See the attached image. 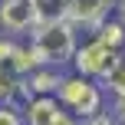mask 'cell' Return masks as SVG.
<instances>
[{
	"label": "cell",
	"mask_w": 125,
	"mask_h": 125,
	"mask_svg": "<svg viewBox=\"0 0 125 125\" xmlns=\"http://www.w3.org/2000/svg\"><path fill=\"white\" fill-rule=\"evenodd\" d=\"M30 46L36 53L40 66H69L76 53V26L69 23L66 17H56V20H43L36 30L30 33Z\"/></svg>",
	"instance_id": "6da1fadb"
},
{
	"label": "cell",
	"mask_w": 125,
	"mask_h": 125,
	"mask_svg": "<svg viewBox=\"0 0 125 125\" xmlns=\"http://www.w3.org/2000/svg\"><path fill=\"white\" fill-rule=\"evenodd\" d=\"M56 99L59 105L66 109L69 115L76 119H92L105 109V92H102V82L89 79V76H79V73H62L59 86H56Z\"/></svg>",
	"instance_id": "7a4b0ae2"
},
{
	"label": "cell",
	"mask_w": 125,
	"mask_h": 125,
	"mask_svg": "<svg viewBox=\"0 0 125 125\" xmlns=\"http://www.w3.org/2000/svg\"><path fill=\"white\" fill-rule=\"evenodd\" d=\"M122 59V53L119 50H112V46H105V43H99V40H86L82 46H76V53H73V69L79 76H89V79H95V82H102L109 73L115 69V62Z\"/></svg>",
	"instance_id": "3957f363"
},
{
	"label": "cell",
	"mask_w": 125,
	"mask_h": 125,
	"mask_svg": "<svg viewBox=\"0 0 125 125\" xmlns=\"http://www.w3.org/2000/svg\"><path fill=\"white\" fill-rule=\"evenodd\" d=\"M40 26L33 0H0V30L7 36H30Z\"/></svg>",
	"instance_id": "277c9868"
},
{
	"label": "cell",
	"mask_w": 125,
	"mask_h": 125,
	"mask_svg": "<svg viewBox=\"0 0 125 125\" xmlns=\"http://www.w3.org/2000/svg\"><path fill=\"white\" fill-rule=\"evenodd\" d=\"M115 10V0H66V20L79 30V26H89L92 30L99 20H105L109 13Z\"/></svg>",
	"instance_id": "5b68a950"
},
{
	"label": "cell",
	"mask_w": 125,
	"mask_h": 125,
	"mask_svg": "<svg viewBox=\"0 0 125 125\" xmlns=\"http://www.w3.org/2000/svg\"><path fill=\"white\" fill-rule=\"evenodd\" d=\"M20 112H23V125H53L66 109L59 105L56 95H30L20 105Z\"/></svg>",
	"instance_id": "8992f818"
},
{
	"label": "cell",
	"mask_w": 125,
	"mask_h": 125,
	"mask_svg": "<svg viewBox=\"0 0 125 125\" xmlns=\"http://www.w3.org/2000/svg\"><path fill=\"white\" fill-rule=\"evenodd\" d=\"M59 79H62L59 66H36L26 76V89H30V95H56Z\"/></svg>",
	"instance_id": "52a82bcc"
},
{
	"label": "cell",
	"mask_w": 125,
	"mask_h": 125,
	"mask_svg": "<svg viewBox=\"0 0 125 125\" xmlns=\"http://www.w3.org/2000/svg\"><path fill=\"white\" fill-rule=\"evenodd\" d=\"M36 66H40V59H36V53H33L30 43H17L13 53L7 56V62H0V69L10 73V76H30Z\"/></svg>",
	"instance_id": "ba28073f"
},
{
	"label": "cell",
	"mask_w": 125,
	"mask_h": 125,
	"mask_svg": "<svg viewBox=\"0 0 125 125\" xmlns=\"http://www.w3.org/2000/svg\"><path fill=\"white\" fill-rule=\"evenodd\" d=\"M92 36L99 40V43H105V46H112V50L125 53V23L119 17H112V13L92 26Z\"/></svg>",
	"instance_id": "9c48e42d"
},
{
	"label": "cell",
	"mask_w": 125,
	"mask_h": 125,
	"mask_svg": "<svg viewBox=\"0 0 125 125\" xmlns=\"http://www.w3.org/2000/svg\"><path fill=\"white\" fill-rule=\"evenodd\" d=\"M102 86H109L112 99H125V53H122V59L115 62V69L102 79Z\"/></svg>",
	"instance_id": "30bf717a"
},
{
	"label": "cell",
	"mask_w": 125,
	"mask_h": 125,
	"mask_svg": "<svg viewBox=\"0 0 125 125\" xmlns=\"http://www.w3.org/2000/svg\"><path fill=\"white\" fill-rule=\"evenodd\" d=\"M0 125H23V112L13 102H0Z\"/></svg>",
	"instance_id": "8fae6325"
},
{
	"label": "cell",
	"mask_w": 125,
	"mask_h": 125,
	"mask_svg": "<svg viewBox=\"0 0 125 125\" xmlns=\"http://www.w3.org/2000/svg\"><path fill=\"white\" fill-rule=\"evenodd\" d=\"M82 125H119V122H115L112 112H105V109H102V112L92 115V119H82Z\"/></svg>",
	"instance_id": "7c38bea8"
},
{
	"label": "cell",
	"mask_w": 125,
	"mask_h": 125,
	"mask_svg": "<svg viewBox=\"0 0 125 125\" xmlns=\"http://www.w3.org/2000/svg\"><path fill=\"white\" fill-rule=\"evenodd\" d=\"M13 46H17V36H7V33H0V62H7V56L13 53Z\"/></svg>",
	"instance_id": "4fadbf2b"
},
{
	"label": "cell",
	"mask_w": 125,
	"mask_h": 125,
	"mask_svg": "<svg viewBox=\"0 0 125 125\" xmlns=\"http://www.w3.org/2000/svg\"><path fill=\"white\" fill-rule=\"evenodd\" d=\"M115 122H119V125H125V99H115Z\"/></svg>",
	"instance_id": "5bb4252c"
},
{
	"label": "cell",
	"mask_w": 125,
	"mask_h": 125,
	"mask_svg": "<svg viewBox=\"0 0 125 125\" xmlns=\"http://www.w3.org/2000/svg\"><path fill=\"white\" fill-rule=\"evenodd\" d=\"M53 125H82V122L76 119V115H69V112H62V115H59V119L53 122Z\"/></svg>",
	"instance_id": "9a60e30c"
},
{
	"label": "cell",
	"mask_w": 125,
	"mask_h": 125,
	"mask_svg": "<svg viewBox=\"0 0 125 125\" xmlns=\"http://www.w3.org/2000/svg\"><path fill=\"white\" fill-rule=\"evenodd\" d=\"M115 10H119V20L125 23V0H119V3H115Z\"/></svg>",
	"instance_id": "2e32d148"
}]
</instances>
